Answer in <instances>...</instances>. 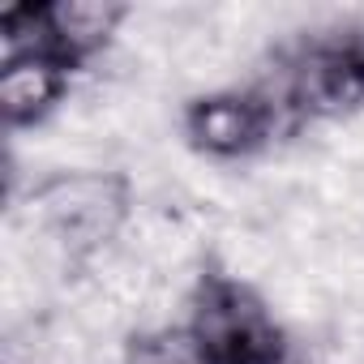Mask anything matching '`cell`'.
<instances>
[{
    "instance_id": "cell-1",
    "label": "cell",
    "mask_w": 364,
    "mask_h": 364,
    "mask_svg": "<svg viewBox=\"0 0 364 364\" xmlns=\"http://www.w3.org/2000/svg\"><path fill=\"white\" fill-rule=\"evenodd\" d=\"M26 215L65 262L82 266L124 232L133 215V180L107 167H56L26 189Z\"/></svg>"
},
{
    "instance_id": "cell-2",
    "label": "cell",
    "mask_w": 364,
    "mask_h": 364,
    "mask_svg": "<svg viewBox=\"0 0 364 364\" xmlns=\"http://www.w3.org/2000/svg\"><path fill=\"white\" fill-rule=\"evenodd\" d=\"M185 326L210 364H283L296 351L270 304L223 266H206L198 274Z\"/></svg>"
},
{
    "instance_id": "cell-3",
    "label": "cell",
    "mask_w": 364,
    "mask_h": 364,
    "mask_svg": "<svg viewBox=\"0 0 364 364\" xmlns=\"http://www.w3.org/2000/svg\"><path fill=\"white\" fill-rule=\"evenodd\" d=\"M274 99L291 120L360 116L364 112V35L309 39L304 48H296Z\"/></svg>"
},
{
    "instance_id": "cell-4",
    "label": "cell",
    "mask_w": 364,
    "mask_h": 364,
    "mask_svg": "<svg viewBox=\"0 0 364 364\" xmlns=\"http://www.w3.org/2000/svg\"><path fill=\"white\" fill-rule=\"evenodd\" d=\"M283 107L270 90H206L180 112V133L206 159H253L279 133Z\"/></svg>"
},
{
    "instance_id": "cell-5",
    "label": "cell",
    "mask_w": 364,
    "mask_h": 364,
    "mask_svg": "<svg viewBox=\"0 0 364 364\" xmlns=\"http://www.w3.org/2000/svg\"><path fill=\"white\" fill-rule=\"evenodd\" d=\"M73 65L52 56V52H31V56H14L0 60V116L5 129H35L43 124L69 95L73 86Z\"/></svg>"
},
{
    "instance_id": "cell-6",
    "label": "cell",
    "mask_w": 364,
    "mask_h": 364,
    "mask_svg": "<svg viewBox=\"0 0 364 364\" xmlns=\"http://www.w3.org/2000/svg\"><path fill=\"white\" fill-rule=\"evenodd\" d=\"M43 18L48 52L82 69L112 48V39L129 22V5L120 0H43Z\"/></svg>"
},
{
    "instance_id": "cell-7",
    "label": "cell",
    "mask_w": 364,
    "mask_h": 364,
    "mask_svg": "<svg viewBox=\"0 0 364 364\" xmlns=\"http://www.w3.org/2000/svg\"><path fill=\"white\" fill-rule=\"evenodd\" d=\"M120 364H210V355L180 321V326H154L129 334L120 347Z\"/></svg>"
},
{
    "instance_id": "cell-8",
    "label": "cell",
    "mask_w": 364,
    "mask_h": 364,
    "mask_svg": "<svg viewBox=\"0 0 364 364\" xmlns=\"http://www.w3.org/2000/svg\"><path fill=\"white\" fill-rule=\"evenodd\" d=\"M283 364H313V360H309V355H300V351H291V355H287Z\"/></svg>"
}]
</instances>
